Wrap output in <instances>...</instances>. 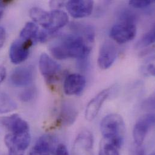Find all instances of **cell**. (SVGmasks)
<instances>
[{
	"instance_id": "obj_13",
	"label": "cell",
	"mask_w": 155,
	"mask_h": 155,
	"mask_svg": "<svg viewBox=\"0 0 155 155\" xmlns=\"http://www.w3.org/2000/svg\"><path fill=\"white\" fill-rule=\"evenodd\" d=\"M35 71L31 66H23L15 69L10 76V81L16 86H27L34 80Z\"/></svg>"
},
{
	"instance_id": "obj_1",
	"label": "cell",
	"mask_w": 155,
	"mask_h": 155,
	"mask_svg": "<svg viewBox=\"0 0 155 155\" xmlns=\"http://www.w3.org/2000/svg\"><path fill=\"white\" fill-rule=\"evenodd\" d=\"M71 30L72 33L62 35L50 45V52L59 60H87L95 39L94 29L91 25L76 23L71 25Z\"/></svg>"
},
{
	"instance_id": "obj_14",
	"label": "cell",
	"mask_w": 155,
	"mask_h": 155,
	"mask_svg": "<svg viewBox=\"0 0 155 155\" xmlns=\"http://www.w3.org/2000/svg\"><path fill=\"white\" fill-rule=\"evenodd\" d=\"M78 109L72 102L66 101L62 102L59 112L58 124L69 126L72 125L78 117Z\"/></svg>"
},
{
	"instance_id": "obj_8",
	"label": "cell",
	"mask_w": 155,
	"mask_h": 155,
	"mask_svg": "<svg viewBox=\"0 0 155 155\" xmlns=\"http://www.w3.org/2000/svg\"><path fill=\"white\" fill-rule=\"evenodd\" d=\"M34 42L31 41L17 39L11 45L9 50V57L11 62L19 64L24 62L28 57L30 48Z\"/></svg>"
},
{
	"instance_id": "obj_17",
	"label": "cell",
	"mask_w": 155,
	"mask_h": 155,
	"mask_svg": "<svg viewBox=\"0 0 155 155\" xmlns=\"http://www.w3.org/2000/svg\"><path fill=\"white\" fill-rule=\"evenodd\" d=\"M68 22V16L67 13L63 10L54 9L50 12L49 23L45 30L51 35L65 26Z\"/></svg>"
},
{
	"instance_id": "obj_28",
	"label": "cell",
	"mask_w": 155,
	"mask_h": 155,
	"mask_svg": "<svg viewBox=\"0 0 155 155\" xmlns=\"http://www.w3.org/2000/svg\"><path fill=\"white\" fill-rule=\"evenodd\" d=\"M5 76H6L5 68L3 66L0 65V83H1L4 81Z\"/></svg>"
},
{
	"instance_id": "obj_29",
	"label": "cell",
	"mask_w": 155,
	"mask_h": 155,
	"mask_svg": "<svg viewBox=\"0 0 155 155\" xmlns=\"http://www.w3.org/2000/svg\"><path fill=\"white\" fill-rule=\"evenodd\" d=\"M147 70L150 74H151L153 76H155V65L153 64L148 65L147 68Z\"/></svg>"
},
{
	"instance_id": "obj_2",
	"label": "cell",
	"mask_w": 155,
	"mask_h": 155,
	"mask_svg": "<svg viewBox=\"0 0 155 155\" xmlns=\"http://www.w3.org/2000/svg\"><path fill=\"white\" fill-rule=\"evenodd\" d=\"M103 140L111 144L118 149L123 145L126 127L122 117L117 114H111L103 118L100 124Z\"/></svg>"
},
{
	"instance_id": "obj_15",
	"label": "cell",
	"mask_w": 155,
	"mask_h": 155,
	"mask_svg": "<svg viewBox=\"0 0 155 155\" xmlns=\"http://www.w3.org/2000/svg\"><path fill=\"white\" fill-rule=\"evenodd\" d=\"M86 86V79L80 74H71L64 81V89L68 95L81 94Z\"/></svg>"
},
{
	"instance_id": "obj_22",
	"label": "cell",
	"mask_w": 155,
	"mask_h": 155,
	"mask_svg": "<svg viewBox=\"0 0 155 155\" xmlns=\"http://www.w3.org/2000/svg\"><path fill=\"white\" fill-rule=\"evenodd\" d=\"M155 30L152 29L148 33H146L137 44V48L147 47L155 42Z\"/></svg>"
},
{
	"instance_id": "obj_30",
	"label": "cell",
	"mask_w": 155,
	"mask_h": 155,
	"mask_svg": "<svg viewBox=\"0 0 155 155\" xmlns=\"http://www.w3.org/2000/svg\"><path fill=\"white\" fill-rule=\"evenodd\" d=\"M5 7L4 4L2 2V1H0V19L4 13V9Z\"/></svg>"
},
{
	"instance_id": "obj_5",
	"label": "cell",
	"mask_w": 155,
	"mask_h": 155,
	"mask_svg": "<svg viewBox=\"0 0 155 155\" xmlns=\"http://www.w3.org/2000/svg\"><path fill=\"white\" fill-rule=\"evenodd\" d=\"M72 155H94V137L87 129L80 132L72 147Z\"/></svg>"
},
{
	"instance_id": "obj_25",
	"label": "cell",
	"mask_w": 155,
	"mask_h": 155,
	"mask_svg": "<svg viewBox=\"0 0 155 155\" xmlns=\"http://www.w3.org/2000/svg\"><path fill=\"white\" fill-rule=\"evenodd\" d=\"M130 155H147L146 150L143 146L135 145L132 147L130 152ZM150 155H155V153H152Z\"/></svg>"
},
{
	"instance_id": "obj_26",
	"label": "cell",
	"mask_w": 155,
	"mask_h": 155,
	"mask_svg": "<svg viewBox=\"0 0 155 155\" xmlns=\"http://www.w3.org/2000/svg\"><path fill=\"white\" fill-rule=\"evenodd\" d=\"M55 155H69L66 146L63 144H59L58 145L55 152Z\"/></svg>"
},
{
	"instance_id": "obj_19",
	"label": "cell",
	"mask_w": 155,
	"mask_h": 155,
	"mask_svg": "<svg viewBox=\"0 0 155 155\" xmlns=\"http://www.w3.org/2000/svg\"><path fill=\"white\" fill-rule=\"evenodd\" d=\"M39 31L37 25L33 22H28L20 33V39L25 41H31L35 42L38 41Z\"/></svg>"
},
{
	"instance_id": "obj_18",
	"label": "cell",
	"mask_w": 155,
	"mask_h": 155,
	"mask_svg": "<svg viewBox=\"0 0 155 155\" xmlns=\"http://www.w3.org/2000/svg\"><path fill=\"white\" fill-rule=\"evenodd\" d=\"M30 18L36 23L42 25L44 29L47 28L50 21V12L39 7H33L30 10Z\"/></svg>"
},
{
	"instance_id": "obj_24",
	"label": "cell",
	"mask_w": 155,
	"mask_h": 155,
	"mask_svg": "<svg viewBox=\"0 0 155 155\" xmlns=\"http://www.w3.org/2000/svg\"><path fill=\"white\" fill-rule=\"evenodd\" d=\"M153 0H131L129 4L132 7L136 8H143L151 5Z\"/></svg>"
},
{
	"instance_id": "obj_4",
	"label": "cell",
	"mask_w": 155,
	"mask_h": 155,
	"mask_svg": "<svg viewBox=\"0 0 155 155\" xmlns=\"http://www.w3.org/2000/svg\"><path fill=\"white\" fill-rule=\"evenodd\" d=\"M137 34V27L134 21L120 20L110 31V36L119 44H124L134 39Z\"/></svg>"
},
{
	"instance_id": "obj_12",
	"label": "cell",
	"mask_w": 155,
	"mask_h": 155,
	"mask_svg": "<svg viewBox=\"0 0 155 155\" xmlns=\"http://www.w3.org/2000/svg\"><path fill=\"white\" fill-rule=\"evenodd\" d=\"M67 9L74 18L87 17L92 12L94 2L91 0H71L67 3Z\"/></svg>"
},
{
	"instance_id": "obj_23",
	"label": "cell",
	"mask_w": 155,
	"mask_h": 155,
	"mask_svg": "<svg viewBox=\"0 0 155 155\" xmlns=\"http://www.w3.org/2000/svg\"><path fill=\"white\" fill-rule=\"evenodd\" d=\"M36 89L35 87H29L21 93L19 98L23 102L28 103L34 100L36 96Z\"/></svg>"
},
{
	"instance_id": "obj_11",
	"label": "cell",
	"mask_w": 155,
	"mask_h": 155,
	"mask_svg": "<svg viewBox=\"0 0 155 155\" xmlns=\"http://www.w3.org/2000/svg\"><path fill=\"white\" fill-rule=\"evenodd\" d=\"M111 91L112 87L104 89L90 100L85 110V118L87 120L92 121L97 117L102 105L109 96Z\"/></svg>"
},
{
	"instance_id": "obj_20",
	"label": "cell",
	"mask_w": 155,
	"mask_h": 155,
	"mask_svg": "<svg viewBox=\"0 0 155 155\" xmlns=\"http://www.w3.org/2000/svg\"><path fill=\"white\" fill-rule=\"evenodd\" d=\"M16 108V102L7 93L0 91V114H7Z\"/></svg>"
},
{
	"instance_id": "obj_3",
	"label": "cell",
	"mask_w": 155,
	"mask_h": 155,
	"mask_svg": "<svg viewBox=\"0 0 155 155\" xmlns=\"http://www.w3.org/2000/svg\"><path fill=\"white\" fill-rule=\"evenodd\" d=\"M30 141V131L16 134L9 133L4 138V143L8 149V155H24Z\"/></svg>"
},
{
	"instance_id": "obj_10",
	"label": "cell",
	"mask_w": 155,
	"mask_h": 155,
	"mask_svg": "<svg viewBox=\"0 0 155 155\" xmlns=\"http://www.w3.org/2000/svg\"><path fill=\"white\" fill-rule=\"evenodd\" d=\"M117 54V51L114 44L110 41L104 42L99 50L98 57L99 67L102 70L109 68L114 63Z\"/></svg>"
},
{
	"instance_id": "obj_6",
	"label": "cell",
	"mask_w": 155,
	"mask_h": 155,
	"mask_svg": "<svg viewBox=\"0 0 155 155\" xmlns=\"http://www.w3.org/2000/svg\"><path fill=\"white\" fill-rule=\"evenodd\" d=\"M155 124V115L153 113L146 114L136 123L133 130L134 144L143 146L146 137Z\"/></svg>"
},
{
	"instance_id": "obj_27",
	"label": "cell",
	"mask_w": 155,
	"mask_h": 155,
	"mask_svg": "<svg viewBox=\"0 0 155 155\" xmlns=\"http://www.w3.org/2000/svg\"><path fill=\"white\" fill-rule=\"evenodd\" d=\"M5 36L6 35L5 29L3 27H0V48L2 46L4 42H5Z\"/></svg>"
},
{
	"instance_id": "obj_7",
	"label": "cell",
	"mask_w": 155,
	"mask_h": 155,
	"mask_svg": "<svg viewBox=\"0 0 155 155\" xmlns=\"http://www.w3.org/2000/svg\"><path fill=\"white\" fill-rule=\"evenodd\" d=\"M39 67L41 74L49 83L56 81L61 72V67L46 53L40 56Z\"/></svg>"
},
{
	"instance_id": "obj_21",
	"label": "cell",
	"mask_w": 155,
	"mask_h": 155,
	"mask_svg": "<svg viewBox=\"0 0 155 155\" xmlns=\"http://www.w3.org/2000/svg\"><path fill=\"white\" fill-rule=\"evenodd\" d=\"M117 147L102 140L99 147L98 155H120Z\"/></svg>"
},
{
	"instance_id": "obj_9",
	"label": "cell",
	"mask_w": 155,
	"mask_h": 155,
	"mask_svg": "<svg viewBox=\"0 0 155 155\" xmlns=\"http://www.w3.org/2000/svg\"><path fill=\"white\" fill-rule=\"evenodd\" d=\"M57 141L51 135L41 136L30 151L28 155H55Z\"/></svg>"
},
{
	"instance_id": "obj_16",
	"label": "cell",
	"mask_w": 155,
	"mask_h": 155,
	"mask_svg": "<svg viewBox=\"0 0 155 155\" xmlns=\"http://www.w3.org/2000/svg\"><path fill=\"white\" fill-rule=\"evenodd\" d=\"M0 123L10 131V133L16 134L30 131L28 124L18 114L2 118L0 120Z\"/></svg>"
}]
</instances>
